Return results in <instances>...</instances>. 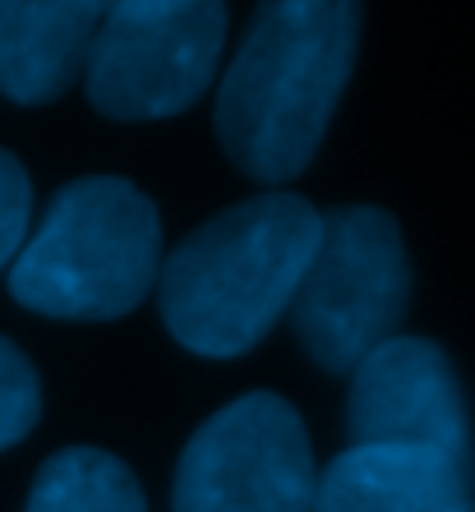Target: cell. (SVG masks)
Returning a JSON list of instances; mask_svg holds the SVG:
<instances>
[{"mask_svg": "<svg viewBox=\"0 0 475 512\" xmlns=\"http://www.w3.org/2000/svg\"><path fill=\"white\" fill-rule=\"evenodd\" d=\"M356 47L360 10L346 0L259 5L213 102L222 153L259 185L296 180L323 148Z\"/></svg>", "mask_w": 475, "mask_h": 512, "instance_id": "cell-1", "label": "cell"}, {"mask_svg": "<svg viewBox=\"0 0 475 512\" xmlns=\"http://www.w3.org/2000/svg\"><path fill=\"white\" fill-rule=\"evenodd\" d=\"M323 213L291 190H263L194 227L157 273L162 323L185 351L236 360L277 328L319 250Z\"/></svg>", "mask_w": 475, "mask_h": 512, "instance_id": "cell-2", "label": "cell"}, {"mask_svg": "<svg viewBox=\"0 0 475 512\" xmlns=\"http://www.w3.org/2000/svg\"><path fill=\"white\" fill-rule=\"evenodd\" d=\"M162 273L157 203L125 176H79L10 263V296L33 314L107 323L139 310Z\"/></svg>", "mask_w": 475, "mask_h": 512, "instance_id": "cell-3", "label": "cell"}, {"mask_svg": "<svg viewBox=\"0 0 475 512\" xmlns=\"http://www.w3.org/2000/svg\"><path fill=\"white\" fill-rule=\"evenodd\" d=\"M411 259L397 217L379 203L328 208L319 250L291 300V333L323 374H351L369 351L402 337Z\"/></svg>", "mask_w": 475, "mask_h": 512, "instance_id": "cell-4", "label": "cell"}, {"mask_svg": "<svg viewBox=\"0 0 475 512\" xmlns=\"http://www.w3.org/2000/svg\"><path fill=\"white\" fill-rule=\"evenodd\" d=\"M226 10L213 0H120L88 47V102L107 120H167L213 88Z\"/></svg>", "mask_w": 475, "mask_h": 512, "instance_id": "cell-5", "label": "cell"}, {"mask_svg": "<svg viewBox=\"0 0 475 512\" xmlns=\"http://www.w3.org/2000/svg\"><path fill=\"white\" fill-rule=\"evenodd\" d=\"M319 489L300 411L277 393H245L190 434L171 480V512H309Z\"/></svg>", "mask_w": 475, "mask_h": 512, "instance_id": "cell-6", "label": "cell"}, {"mask_svg": "<svg viewBox=\"0 0 475 512\" xmlns=\"http://www.w3.org/2000/svg\"><path fill=\"white\" fill-rule=\"evenodd\" d=\"M351 448H420L475 471L462 379L429 337H392L351 370Z\"/></svg>", "mask_w": 475, "mask_h": 512, "instance_id": "cell-7", "label": "cell"}, {"mask_svg": "<svg viewBox=\"0 0 475 512\" xmlns=\"http://www.w3.org/2000/svg\"><path fill=\"white\" fill-rule=\"evenodd\" d=\"M475 471L420 448H346L319 471L309 512H466Z\"/></svg>", "mask_w": 475, "mask_h": 512, "instance_id": "cell-8", "label": "cell"}, {"mask_svg": "<svg viewBox=\"0 0 475 512\" xmlns=\"http://www.w3.org/2000/svg\"><path fill=\"white\" fill-rule=\"evenodd\" d=\"M102 24V5H5L0 0V97L19 107H47L88 70V47Z\"/></svg>", "mask_w": 475, "mask_h": 512, "instance_id": "cell-9", "label": "cell"}, {"mask_svg": "<svg viewBox=\"0 0 475 512\" xmlns=\"http://www.w3.org/2000/svg\"><path fill=\"white\" fill-rule=\"evenodd\" d=\"M24 512H148V499L116 453L60 448L37 466Z\"/></svg>", "mask_w": 475, "mask_h": 512, "instance_id": "cell-10", "label": "cell"}, {"mask_svg": "<svg viewBox=\"0 0 475 512\" xmlns=\"http://www.w3.org/2000/svg\"><path fill=\"white\" fill-rule=\"evenodd\" d=\"M42 420V379H37L33 360L0 337V453L24 443Z\"/></svg>", "mask_w": 475, "mask_h": 512, "instance_id": "cell-11", "label": "cell"}, {"mask_svg": "<svg viewBox=\"0 0 475 512\" xmlns=\"http://www.w3.org/2000/svg\"><path fill=\"white\" fill-rule=\"evenodd\" d=\"M28 222H33V180L10 148H0V273L24 250Z\"/></svg>", "mask_w": 475, "mask_h": 512, "instance_id": "cell-12", "label": "cell"}, {"mask_svg": "<svg viewBox=\"0 0 475 512\" xmlns=\"http://www.w3.org/2000/svg\"><path fill=\"white\" fill-rule=\"evenodd\" d=\"M466 512H475V499H471V503H466Z\"/></svg>", "mask_w": 475, "mask_h": 512, "instance_id": "cell-13", "label": "cell"}]
</instances>
